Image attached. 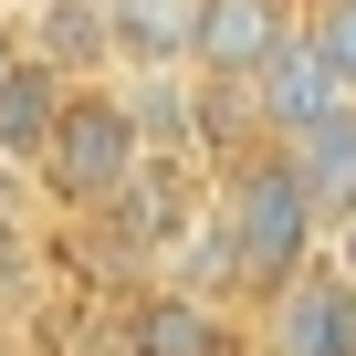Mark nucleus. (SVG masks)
<instances>
[{
	"label": "nucleus",
	"mask_w": 356,
	"mask_h": 356,
	"mask_svg": "<svg viewBox=\"0 0 356 356\" xmlns=\"http://www.w3.org/2000/svg\"><path fill=\"white\" fill-rule=\"evenodd\" d=\"M220 241H231V273H241V304H273L314 252H325V210L304 200V178L283 147H241L220 168V200H210Z\"/></svg>",
	"instance_id": "nucleus-1"
},
{
	"label": "nucleus",
	"mask_w": 356,
	"mask_h": 356,
	"mask_svg": "<svg viewBox=\"0 0 356 356\" xmlns=\"http://www.w3.org/2000/svg\"><path fill=\"white\" fill-rule=\"evenodd\" d=\"M147 168V126H136V95L126 84H63V105H53V136H42V157H32V189L63 210V220H95L126 178Z\"/></svg>",
	"instance_id": "nucleus-2"
},
{
	"label": "nucleus",
	"mask_w": 356,
	"mask_h": 356,
	"mask_svg": "<svg viewBox=\"0 0 356 356\" xmlns=\"http://www.w3.org/2000/svg\"><path fill=\"white\" fill-rule=\"evenodd\" d=\"M115 356H252V325L220 293L189 283H136L115 304Z\"/></svg>",
	"instance_id": "nucleus-3"
},
{
	"label": "nucleus",
	"mask_w": 356,
	"mask_h": 356,
	"mask_svg": "<svg viewBox=\"0 0 356 356\" xmlns=\"http://www.w3.org/2000/svg\"><path fill=\"white\" fill-rule=\"evenodd\" d=\"M252 356H356V283L314 252V262H304V273L262 304Z\"/></svg>",
	"instance_id": "nucleus-4"
},
{
	"label": "nucleus",
	"mask_w": 356,
	"mask_h": 356,
	"mask_svg": "<svg viewBox=\"0 0 356 356\" xmlns=\"http://www.w3.org/2000/svg\"><path fill=\"white\" fill-rule=\"evenodd\" d=\"M325 105H346L335 95V74L304 53V32H283L252 74H241V115H252V147H283V136H304Z\"/></svg>",
	"instance_id": "nucleus-5"
},
{
	"label": "nucleus",
	"mask_w": 356,
	"mask_h": 356,
	"mask_svg": "<svg viewBox=\"0 0 356 356\" xmlns=\"http://www.w3.org/2000/svg\"><path fill=\"white\" fill-rule=\"evenodd\" d=\"M283 32H293L283 0H200V11H189V74L200 84H241Z\"/></svg>",
	"instance_id": "nucleus-6"
},
{
	"label": "nucleus",
	"mask_w": 356,
	"mask_h": 356,
	"mask_svg": "<svg viewBox=\"0 0 356 356\" xmlns=\"http://www.w3.org/2000/svg\"><path fill=\"white\" fill-rule=\"evenodd\" d=\"M283 157H293V178H304V200L325 210V231L356 210V95L346 105H325L304 136H283Z\"/></svg>",
	"instance_id": "nucleus-7"
},
{
	"label": "nucleus",
	"mask_w": 356,
	"mask_h": 356,
	"mask_svg": "<svg viewBox=\"0 0 356 356\" xmlns=\"http://www.w3.org/2000/svg\"><path fill=\"white\" fill-rule=\"evenodd\" d=\"M32 32V53L63 74V84H95V74H115V32H105V11H95V0H42V11H22Z\"/></svg>",
	"instance_id": "nucleus-8"
},
{
	"label": "nucleus",
	"mask_w": 356,
	"mask_h": 356,
	"mask_svg": "<svg viewBox=\"0 0 356 356\" xmlns=\"http://www.w3.org/2000/svg\"><path fill=\"white\" fill-rule=\"evenodd\" d=\"M95 11H105L126 74H178V63H189V11H200V0H95Z\"/></svg>",
	"instance_id": "nucleus-9"
},
{
	"label": "nucleus",
	"mask_w": 356,
	"mask_h": 356,
	"mask_svg": "<svg viewBox=\"0 0 356 356\" xmlns=\"http://www.w3.org/2000/svg\"><path fill=\"white\" fill-rule=\"evenodd\" d=\"M53 105H63V74L22 42V63L0 74V157H11L22 178H32V157H42V136H53Z\"/></svg>",
	"instance_id": "nucleus-10"
},
{
	"label": "nucleus",
	"mask_w": 356,
	"mask_h": 356,
	"mask_svg": "<svg viewBox=\"0 0 356 356\" xmlns=\"http://www.w3.org/2000/svg\"><path fill=\"white\" fill-rule=\"evenodd\" d=\"M293 32H304V53L335 74V95H356V0H304Z\"/></svg>",
	"instance_id": "nucleus-11"
},
{
	"label": "nucleus",
	"mask_w": 356,
	"mask_h": 356,
	"mask_svg": "<svg viewBox=\"0 0 356 356\" xmlns=\"http://www.w3.org/2000/svg\"><path fill=\"white\" fill-rule=\"evenodd\" d=\"M325 262H335V273H346V283H356V210H346V220H335V231H325Z\"/></svg>",
	"instance_id": "nucleus-12"
},
{
	"label": "nucleus",
	"mask_w": 356,
	"mask_h": 356,
	"mask_svg": "<svg viewBox=\"0 0 356 356\" xmlns=\"http://www.w3.org/2000/svg\"><path fill=\"white\" fill-rule=\"evenodd\" d=\"M11 63H22V11L0 0V74H11Z\"/></svg>",
	"instance_id": "nucleus-13"
},
{
	"label": "nucleus",
	"mask_w": 356,
	"mask_h": 356,
	"mask_svg": "<svg viewBox=\"0 0 356 356\" xmlns=\"http://www.w3.org/2000/svg\"><path fill=\"white\" fill-rule=\"evenodd\" d=\"M11 11H42V0H11Z\"/></svg>",
	"instance_id": "nucleus-14"
},
{
	"label": "nucleus",
	"mask_w": 356,
	"mask_h": 356,
	"mask_svg": "<svg viewBox=\"0 0 356 356\" xmlns=\"http://www.w3.org/2000/svg\"><path fill=\"white\" fill-rule=\"evenodd\" d=\"M283 11H304V0H283Z\"/></svg>",
	"instance_id": "nucleus-15"
},
{
	"label": "nucleus",
	"mask_w": 356,
	"mask_h": 356,
	"mask_svg": "<svg viewBox=\"0 0 356 356\" xmlns=\"http://www.w3.org/2000/svg\"><path fill=\"white\" fill-rule=\"evenodd\" d=\"M0 356H11V346H0Z\"/></svg>",
	"instance_id": "nucleus-16"
}]
</instances>
